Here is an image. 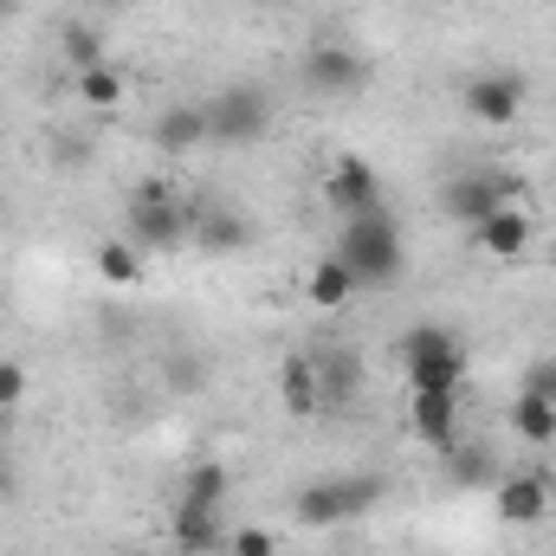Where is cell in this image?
<instances>
[{
	"label": "cell",
	"mask_w": 556,
	"mask_h": 556,
	"mask_svg": "<svg viewBox=\"0 0 556 556\" xmlns=\"http://www.w3.org/2000/svg\"><path fill=\"white\" fill-rule=\"evenodd\" d=\"M175 551L181 556H207V551H227V466L220 459H201L181 492H175Z\"/></svg>",
	"instance_id": "6da1fadb"
},
{
	"label": "cell",
	"mask_w": 556,
	"mask_h": 556,
	"mask_svg": "<svg viewBox=\"0 0 556 556\" xmlns=\"http://www.w3.org/2000/svg\"><path fill=\"white\" fill-rule=\"evenodd\" d=\"M337 260L350 266L356 291H363V285H395V278L408 273V240H402L395 214L382 207V214L343 220V233H337Z\"/></svg>",
	"instance_id": "7a4b0ae2"
},
{
	"label": "cell",
	"mask_w": 556,
	"mask_h": 556,
	"mask_svg": "<svg viewBox=\"0 0 556 556\" xmlns=\"http://www.w3.org/2000/svg\"><path fill=\"white\" fill-rule=\"evenodd\" d=\"M124 240H137L142 253H175L181 240H194V207L181 201L175 181L149 175L124 207Z\"/></svg>",
	"instance_id": "3957f363"
},
{
	"label": "cell",
	"mask_w": 556,
	"mask_h": 556,
	"mask_svg": "<svg viewBox=\"0 0 556 556\" xmlns=\"http://www.w3.org/2000/svg\"><path fill=\"white\" fill-rule=\"evenodd\" d=\"M395 356H402L408 395H459V382H466V343L446 324H415Z\"/></svg>",
	"instance_id": "277c9868"
},
{
	"label": "cell",
	"mask_w": 556,
	"mask_h": 556,
	"mask_svg": "<svg viewBox=\"0 0 556 556\" xmlns=\"http://www.w3.org/2000/svg\"><path fill=\"white\" fill-rule=\"evenodd\" d=\"M376 498H382V485H376V479H311V485H298L291 518H298L304 531H337V525L369 518V511H376Z\"/></svg>",
	"instance_id": "5b68a950"
},
{
	"label": "cell",
	"mask_w": 556,
	"mask_h": 556,
	"mask_svg": "<svg viewBox=\"0 0 556 556\" xmlns=\"http://www.w3.org/2000/svg\"><path fill=\"white\" fill-rule=\"evenodd\" d=\"M266 130H273V98H266L260 85H227V91L207 104V137L214 142L247 149V142H260Z\"/></svg>",
	"instance_id": "8992f818"
},
{
	"label": "cell",
	"mask_w": 556,
	"mask_h": 556,
	"mask_svg": "<svg viewBox=\"0 0 556 556\" xmlns=\"http://www.w3.org/2000/svg\"><path fill=\"white\" fill-rule=\"evenodd\" d=\"M505 201H518V194H511V181L492 175V168L446 175V188H440V214H446L453 227H479V220H485L492 207H505Z\"/></svg>",
	"instance_id": "52a82bcc"
},
{
	"label": "cell",
	"mask_w": 556,
	"mask_h": 556,
	"mask_svg": "<svg viewBox=\"0 0 556 556\" xmlns=\"http://www.w3.org/2000/svg\"><path fill=\"white\" fill-rule=\"evenodd\" d=\"M324 201L343 214V220H363V214H382L389 201H382V175L363 162V155H337L330 168H324Z\"/></svg>",
	"instance_id": "ba28073f"
},
{
	"label": "cell",
	"mask_w": 556,
	"mask_h": 556,
	"mask_svg": "<svg viewBox=\"0 0 556 556\" xmlns=\"http://www.w3.org/2000/svg\"><path fill=\"white\" fill-rule=\"evenodd\" d=\"M304 85L311 91H330V98H350V91L369 85V59L356 46H343V39H317L304 52Z\"/></svg>",
	"instance_id": "9c48e42d"
},
{
	"label": "cell",
	"mask_w": 556,
	"mask_h": 556,
	"mask_svg": "<svg viewBox=\"0 0 556 556\" xmlns=\"http://www.w3.org/2000/svg\"><path fill=\"white\" fill-rule=\"evenodd\" d=\"M466 111L479 117V124H492V130H505V124H518V111H525V78L518 72H479V78H466Z\"/></svg>",
	"instance_id": "30bf717a"
},
{
	"label": "cell",
	"mask_w": 556,
	"mask_h": 556,
	"mask_svg": "<svg viewBox=\"0 0 556 556\" xmlns=\"http://www.w3.org/2000/svg\"><path fill=\"white\" fill-rule=\"evenodd\" d=\"M472 247H479L485 260H525V253L538 247V220H531L518 201H505V207H492V214L472 227Z\"/></svg>",
	"instance_id": "8fae6325"
},
{
	"label": "cell",
	"mask_w": 556,
	"mask_h": 556,
	"mask_svg": "<svg viewBox=\"0 0 556 556\" xmlns=\"http://www.w3.org/2000/svg\"><path fill=\"white\" fill-rule=\"evenodd\" d=\"M492 511H498V525H511V531L544 525V511H551V479H538V472L498 479V485H492Z\"/></svg>",
	"instance_id": "7c38bea8"
},
{
	"label": "cell",
	"mask_w": 556,
	"mask_h": 556,
	"mask_svg": "<svg viewBox=\"0 0 556 556\" xmlns=\"http://www.w3.org/2000/svg\"><path fill=\"white\" fill-rule=\"evenodd\" d=\"M408 427L433 453L459 446V395H408Z\"/></svg>",
	"instance_id": "4fadbf2b"
},
{
	"label": "cell",
	"mask_w": 556,
	"mask_h": 556,
	"mask_svg": "<svg viewBox=\"0 0 556 556\" xmlns=\"http://www.w3.org/2000/svg\"><path fill=\"white\" fill-rule=\"evenodd\" d=\"M72 91H78V104H85L91 117H111V111H124V104H130V72L104 59V65L72 72Z\"/></svg>",
	"instance_id": "5bb4252c"
},
{
	"label": "cell",
	"mask_w": 556,
	"mask_h": 556,
	"mask_svg": "<svg viewBox=\"0 0 556 556\" xmlns=\"http://www.w3.org/2000/svg\"><path fill=\"white\" fill-rule=\"evenodd\" d=\"M278 408L298 420L324 415V389H317V356H285L278 363Z\"/></svg>",
	"instance_id": "9a60e30c"
},
{
	"label": "cell",
	"mask_w": 556,
	"mask_h": 556,
	"mask_svg": "<svg viewBox=\"0 0 556 556\" xmlns=\"http://www.w3.org/2000/svg\"><path fill=\"white\" fill-rule=\"evenodd\" d=\"M304 298H311L317 311H343V304L356 298V278H350V266H343L337 253H324V260L304 273Z\"/></svg>",
	"instance_id": "2e32d148"
},
{
	"label": "cell",
	"mask_w": 556,
	"mask_h": 556,
	"mask_svg": "<svg viewBox=\"0 0 556 556\" xmlns=\"http://www.w3.org/2000/svg\"><path fill=\"white\" fill-rule=\"evenodd\" d=\"M317 389H324V408H350V402H356V389H363V363H356L350 350L317 356Z\"/></svg>",
	"instance_id": "e0dca14e"
},
{
	"label": "cell",
	"mask_w": 556,
	"mask_h": 556,
	"mask_svg": "<svg viewBox=\"0 0 556 556\" xmlns=\"http://www.w3.org/2000/svg\"><path fill=\"white\" fill-rule=\"evenodd\" d=\"M91 273L104 278V285H117V291H130V285H142V247L137 240H98Z\"/></svg>",
	"instance_id": "ac0fdd59"
},
{
	"label": "cell",
	"mask_w": 556,
	"mask_h": 556,
	"mask_svg": "<svg viewBox=\"0 0 556 556\" xmlns=\"http://www.w3.org/2000/svg\"><path fill=\"white\" fill-rule=\"evenodd\" d=\"M194 142H207V111L175 104V111H162V117H155V149L181 155V149H194Z\"/></svg>",
	"instance_id": "d6986e66"
},
{
	"label": "cell",
	"mask_w": 556,
	"mask_h": 556,
	"mask_svg": "<svg viewBox=\"0 0 556 556\" xmlns=\"http://www.w3.org/2000/svg\"><path fill=\"white\" fill-rule=\"evenodd\" d=\"M511 433L531 440V446H551L556 440V402H544L538 389H525V395L511 402Z\"/></svg>",
	"instance_id": "ffe728a7"
},
{
	"label": "cell",
	"mask_w": 556,
	"mask_h": 556,
	"mask_svg": "<svg viewBox=\"0 0 556 556\" xmlns=\"http://www.w3.org/2000/svg\"><path fill=\"white\" fill-rule=\"evenodd\" d=\"M59 52H65V65H72V72H85V65H104V39H98V26H85V20H65V33H59Z\"/></svg>",
	"instance_id": "44dd1931"
},
{
	"label": "cell",
	"mask_w": 556,
	"mask_h": 556,
	"mask_svg": "<svg viewBox=\"0 0 556 556\" xmlns=\"http://www.w3.org/2000/svg\"><path fill=\"white\" fill-rule=\"evenodd\" d=\"M194 240H201L207 253H233V247H247L253 233H247L240 214H220V207H214V214H201V233H194Z\"/></svg>",
	"instance_id": "7402d4cb"
},
{
	"label": "cell",
	"mask_w": 556,
	"mask_h": 556,
	"mask_svg": "<svg viewBox=\"0 0 556 556\" xmlns=\"http://www.w3.org/2000/svg\"><path fill=\"white\" fill-rule=\"evenodd\" d=\"M227 556H278V531L240 525V531H227Z\"/></svg>",
	"instance_id": "603a6c76"
},
{
	"label": "cell",
	"mask_w": 556,
	"mask_h": 556,
	"mask_svg": "<svg viewBox=\"0 0 556 556\" xmlns=\"http://www.w3.org/2000/svg\"><path fill=\"white\" fill-rule=\"evenodd\" d=\"M446 466H453V479H485L492 472V459L479 446H446Z\"/></svg>",
	"instance_id": "cb8c5ba5"
},
{
	"label": "cell",
	"mask_w": 556,
	"mask_h": 556,
	"mask_svg": "<svg viewBox=\"0 0 556 556\" xmlns=\"http://www.w3.org/2000/svg\"><path fill=\"white\" fill-rule=\"evenodd\" d=\"M26 402V369L20 363H0V415H13Z\"/></svg>",
	"instance_id": "d4e9b609"
},
{
	"label": "cell",
	"mask_w": 556,
	"mask_h": 556,
	"mask_svg": "<svg viewBox=\"0 0 556 556\" xmlns=\"http://www.w3.org/2000/svg\"><path fill=\"white\" fill-rule=\"evenodd\" d=\"M525 389H538V395H544V402H556V363H538V369H531V382H525Z\"/></svg>",
	"instance_id": "484cf974"
},
{
	"label": "cell",
	"mask_w": 556,
	"mask_h": 556,
	"mask_svg": "<svg viewBox=\"0 0 556 556\" xmlns=\"http://www.w3.org/2000/svg\"><path fill=\"white\" fill-rule=\"evenodd\" d=\"M7 20H13V0H0V26H7Z\"/></svg>",
	"instance_id": "4316f807"
},
{
	"label": "cell",
	"mask_w": 556,
	"mask_h": 556,
	"mask_svg": "<svg viewBox=\"0 0 556 556\" xmlns=\"http://www.w3.org/2000/svg\"><path fill=\"white\" fill-rule=\"evenodd\" d=\"M85 7H111V0H85Z\"/></svg>",
	"instance_id": "83f0119b"
},
{
	"label": "cell",
	"mask_w": 556,
	"mask_h": 556,
	"mask_svg": "<svg viewBox=\"0 0 556 556\" xmlns=\"http://www.w3.org/2000/svg\"><path fill=\"white\" fill-rule=\"evenodd\" d=\"M260 7H278V0H260Z\"/></svg>",
	"instance_id": "f1b7e54d"
}]
</instances>
